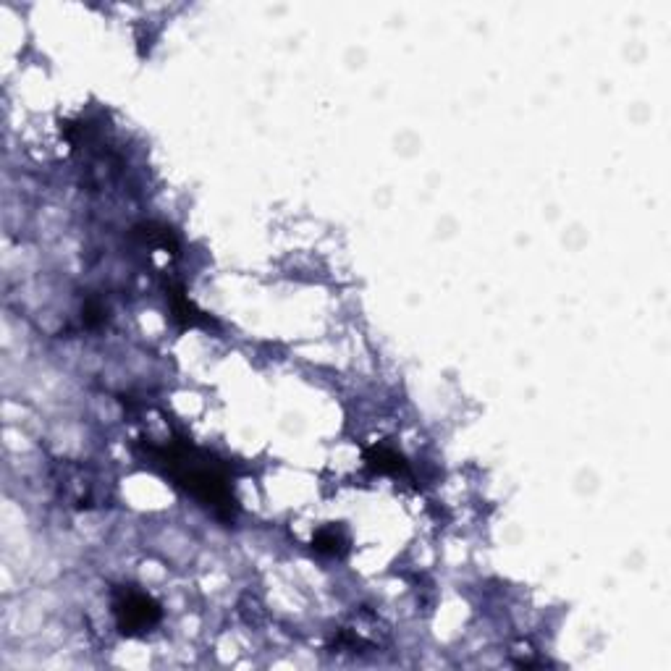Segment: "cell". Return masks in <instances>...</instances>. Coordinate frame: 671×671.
<instances>
[{
  "label": "cell",
  "mask_w": 671,
  "mask_h": 671,
  "mask_svg": "<svg viewBox=\"0 0 671 671\" xmlns=\"http://www.w3.org/2000/svg\"><path fill=\"white\" fill-rule=\"evenodd\" d=\"M145 457L187 496L213 509L215 517L223 522H234L236 501L231 493V480L221 462H215L210 454L194 449L187 441L166 443V446L145 443Z\"/></svg>",
  "instance_id": "6da1fadb"
},
{
  "label": "cell",
  "mask_w": 671,
  "mask_h": 671,
  "mask_svg": "<svg viewBox=\"0 0 671 671\" xmlns=\"http://www.w3.org/2000/svg\"><path fill=\"white\" fill-rule=\"evenodd\" d=\"M113 611H116L118 630L129 637L142 635L160 622V606L150 595L139 593V590H121L116 595Z\"/></svg>",
  "instance_id": "7a4b0ae2"
},
{
  "label": "cell",
  "mask_w": 671,
  "mask_h": 671,
  "mask_svg": "<svg viewBox=\"0 0 671 671\" xmlns=\"http://www.w3.org/2000/svg\"><path fill=\"white\" fill-rule=\"evenodd\" d=\"M365 462L381 475H409V464L404 462L402 454H396L394 449H386V446H375L367 451Z\"/></svg>",
  "instance_id": "3957f363"
},
{
  "label": "cell",
  "mask_w": 671,
  "mask_h": 671,
  "mask_svg": "<svg viewBox=\"0 0 671 671\" xmlns=\"http://www.w3.org/2000/svg\"><path fill=\"white\" fill-rule=\"evenodd\" d=\"M312 548L323 556H341L346 551V538L336 530V527H326V530H320L312 540Z\"/></svg>",
  "instance_id": "277c9868"
}]
</instances>
